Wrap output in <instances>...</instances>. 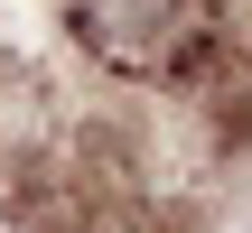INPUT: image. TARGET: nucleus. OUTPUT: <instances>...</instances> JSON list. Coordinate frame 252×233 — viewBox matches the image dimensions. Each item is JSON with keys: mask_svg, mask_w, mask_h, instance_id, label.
<instances>
[{"mask_svg": "<svg viewBox=\"0 0 252 233\" xmlns=\"http://www.w3.org/2000/svg\"><path fill=\"white\" fill-rule=\"evenodd\" d=\"M65 19L112 75H187L215 47L224 0H65Z\"/></svg>", "mask_w": 252, "mask_h": 233, "instance_id": "obj_1", "label": "nucleus"}]
</instances>
